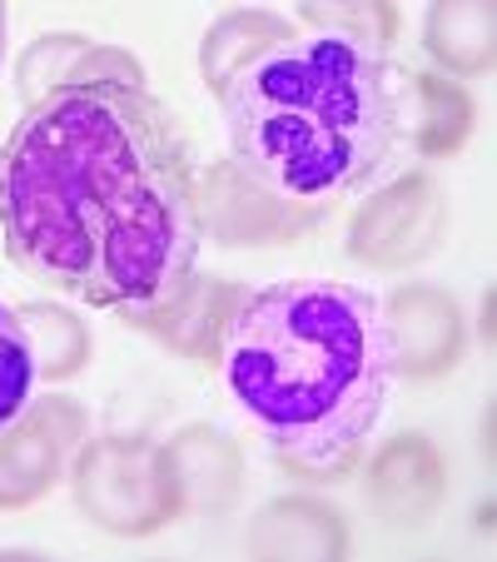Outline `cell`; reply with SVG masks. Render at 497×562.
Returning <instances> with one entry per match:
<instances>
[{
    "mask_svg": "<svg viewBox=\"0 0 497 562\" xmlns=\"http://www.w3.org/2000/svg\"><path fill=\"white\" fill-rule=\"evenodd\" d=\"M5 255L35 284L129 318L200 269V170L139 80L100 75L25 105L0 149Z\"/></svg>",
    "mask_w": 497,
    "mask_h": 562,
    "instance_id": "6da1fadb",
    "label": "cell"
},
{
    "mask_svg": "<svg viewBox=\"0 0 497 562\" xmlns=\"http://www.w3.org/2000/svg\"><path fill=\"white\" fill-rule=\"evenodd\" d=\"M219 379L298 483H343L388 408L393 344L383 304L339 279H279L234 304Z\"/></svg>",
    "mask_w": 497,
    "mask_h": 562,
    "instance_id": "7a4b0ae2",
    "label": "cell"
},
{
    "mask_svg": "<svg viewBox=\"0 0 497 562\" xmlns=\"http://www.w3.org/2000/svg\"><path fill=\"white\" fill-rule=\"evenodd\" d=\"M219 110L234 165L318 210L383 184L408 139L403 70L349 35L269 45L219 90Z\"/></svg>",
    "mask_w": 497,
    "mask_h": 562,
    "instance_id": "3957f363",
    "label": "cell"
},
{
    "mask_svg": "<svg viewBox=\"0 0 497 562\" xmlns=\"http://www.w3.org/2000/svg\"><path fill=\"white\" fill-rule=\"evenodd\" d=\"M75 508L110 538H149L184 518L170 458L149 438H86L70 468Z\"/></svg>",
    "mask_w": 497,
    "mask_h": 562,
    "instance_id": "277c9868",
    "label": "cell"
},
{
    "mask_svg": "<svg viewBox=\"0 0 497 562\" xmlns=\"http://www.w3.org/2000/svg\"><path fill=\"white\" fill-rule=\"evenodd\" d=\"M448 234L443 184L428 170H408L373 190L349 220V259L369 269H413L423 265Z\"/></svg>",
    "mask_w": 497,
    "mask_h": 562,
    "instance_id": "5b68a950",
    "label": "cell"
},
{
    "mask_svg": "<svg viewBox=\"0 0 497 562\" xmlns=\"http://www.w3.org/2000/svg\"><path fill=\"white\" fill-rule=\"evenodd\" d=\"M86 443L80 398L45 393L31 398L0 428V508H31L55 488L70 468V453Z\"/></svg>",
    "mask_w": 497,
    "mask_h": 562,
    "instance_id": "8992f818",
    "label": "cell"
},
{
    "mask_svg": "<svg viewBox=\"0 0 497 562\" xmlns=\"http://www.w3.org/2000/svg\"><path fill=\"white\" fill-rule=\"evenodd\" d=\"M318 204H294L255 184L239 165H214L200 175V229L204 239H219L224 249L289 245L318 220Z\"/></svg>",
    "mask_w": 497,
    "mask_h": 562,
    "instance_id": "52a82bcc",
    "label": "cell"
},
{
    "mask_svg": "<svg viewBox=\"0 0 497 562\" xmlns=\"http://www.w3.org/2000/svg\"><path fill=\"white\" fill-rule=\"evenodd\" d=\"M393 344V379H448L467 353V318L438 284H398L383 308Z\"/></svg>",
    "mask_w": 497,
    "mask_h": 562,
    "instance_id": "ba28073f",
    "label": "cell"
},
{
    "mask_svg": "<svg viewBox=\"0 0 497 562\" xmlns=\"http://www.w3.org/2000/svg\"><path fill=\"white\" fill-rule=\"evenodd\" d=\"M363 493H369V508L383 522H393V528H423L443 508V493H448L443 453L423 434H398L369 463Z\"/></svg>",
    "mask_w": 497,
    "mask_h": 562,
    "instance_id": "9c48e42d",
    "label": "cell"
},
{
    "mask_svg": "<svg viewBox=\"0 0 497 562\" xmlns=\"http://www.w3.org/2000/svg\"><path fill=\"white\" fill-rule=\"evenodd\" d=\"M239 299H244V289L234 284V279H214V274H200V269H194L165 304L145 308V314H129L125 324L139 334H149V339H159L165 349L214 363L219 359L224 324H229Z\"/></svg>",
    "mask_w": 497,
    "mask_h": 562,
    "instance_id": "30bf717a",
    "label": "cell"
},
{
    "mask_svg": "<svg viewBox=\"0 0 497 562\" xmlns=\"http://www.w3.org/2000/svg\"><path fill=\"white\" fill-rule=\"evenodd\" d=\"M165 458H170L184 513H224L239 498L244 458L234 448V438H224L219 428L210 424L184 428L174 443H165Z\"/></svg>",
    "mask_w": 497,
    "mask_h": 562,
    "instance_id": "8fae6325",
    "label": "cell"
},
{
    "mask_svg": "<svg viewBox=\"0 0 497 562\" xmlns=\"http://www.w3.org/2000/svg\"><path fill=\"white\" fill-rule=\"evenodd\" d=\"M100 75H120V80L145 86V70L135 65V55L115 50V45H95L86 35H41L21 55V105H35V100L55 95V90L100 80Z\"/></svg>",
    "mask_w": 497,
    "mask_h": 562,
    "instance_id": "7c38bea8",
    "label": "cell"
},
{
    "mask_svg": "<svg viewBox=\"0 0 497 562\" xmlns=\"http://www.w3.org/2000/svg\"><path fill=\"white\" fill-rule=\"evenodd\" d=\"M249 552L255 558H343L349 528L318 498H279L249 528Z\"/></svg>",
    "mask_w": 497,
    "mask_h": 562,
    "instance_id": "4fadbf2b",
    "label": "cell"
},
{
    "mask_svg": "<svg viewBox=\"0 0 497 562\" xmlns=\"http://www.w3.org/2000/svg\"><path fill=\"white\" fill-rule=\"evenodd\" d=\"M403 115H408V139L418 155L438 159L453 155L473 135V100L448 75L403 70Z\"/></svg>",
    "mask_w": 497,
    "mask_h": 562,
    "instance_id": "5bb4252c",
    "label": "cell"
},
{
    "mask_svg": "<svg viewBox=\"0 0 497 562\" xmlns=\"http://www.w3.org/2000/svg\"><path fill=\"white\" fill-rule=\"evenodd\" d=\"M423 45L448 75H483L493 65V0H433Z\"/></svg>",
    "mask_w": 497,
    "mask_h": 562,
    "instance_id": "9a60e30c",
    "label": "cell"
},
{
    "mask_svg": "<svg viewBox=\"0 0 497 562\" xmlns=\"http://www.w3.org/2000/svg\"><path fill=\"white\" fill-rule=\"evenodd\" d=\"M279 41H294V25L274 11H229V15H219V21L210 25V35H204V45H200L204 86L219 95L244 65L255 60V55H264L269 45H279Z\"/></svg>",
    "mask_w": 497,
    "mask_h": 562,
    "instance_id": "2e32d148",
    "label": "cell"
},
{
    "mask_svg": "<svg viewBox=\"0 0 497 562\" xmlns=\"http://www.w3.org/2000/svg\"><path fill=\"white\" fill-rule=\"evenodd\" d=\"M25 329H31V349H35V379H75L90 359V334L86 324L60 304H31L21 308Z\"/></svg>",
    "mask_w": 497,
    "mask_h": 562,
    "instance_id": "e0dca14e",
    "label": "cell"
},
{
    "mask_svg": "<svg viewBox=\"0 0 497 562\" xmlns=\"http://www.w3.org/2000/svg\"><path fill=\"white\" fill-rule=\"evenodd\" d=\"M298 21L318 35H349L373 50H393L398 41V11L393 0H298Z\"/></svg>",
    "mask_w": 497,
    "mask_h": 562,
    "instance_id": "ac0fdd59",
    "label": "cell"
},
{
    "mask_svg": "<svg viewBox=\"0 0 497 562\" xmlns=\"http://www.w3.org/2000/svg\"><path fill=\"white\" fill-rule=\"evenodd\" d=\"M35 389V349L21 308L0 304V428L11 424Z\"/></svg>",
    "mask_w": 497,
    "mask_h": 562,
    "instance_id": "d6986e66",
    "label": "cell"
},
{
    "mask_svg": "<svg viewBox=\"0 0 497 562\" xmlns=\"http://www.w3.org/2000/svg\"><path fill=\"white\" fill-rule=\"evenodd\" d=\"M5 45H11V15H5V0H0V65H5Z\"/></svg>",
    "mask_w": 497,
    "mask_h": 562,
    "instance_id": "ffe728a7",
    "label": "cell"
}]
</instances>
